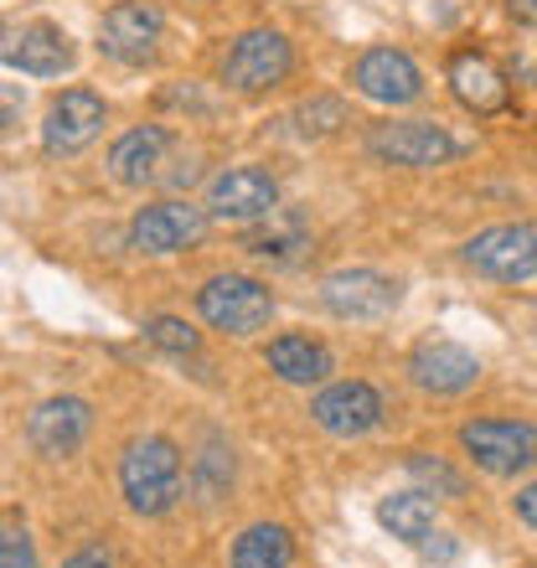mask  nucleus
Masks as SVG:
<instances>
[{
  "instance_id": "1",
  "label": "nucleus",
  "mask_w": 537,
  "mask_h": 568,
  "mask_svg": "<svg viewBox=\"0 0 537 568\" xmlns=\"http://www.w3.org/2000/svg\"><path fill=\"white\" fill-rule=\"evenodd\" d=\"M120 486L124 501H130L140 517H161L181 501V455L171 439L150 434V439H134L120 460Z\"/></svg>"
},
{
  "instance_id": "2",
  "label": "nucleus",
  "mask_w": 537,
  "mask_h": 568,
  "mask_svg": "<svg viewBox=\"0 0 537 568\" xmlns=\"http://www.w3.org/2000/svg\"><path fill=\"white\" fill-rule=\"evenodd\" d=\"M196 311L202 321L227 336H254V331L268 326V315H274V300L259 280H243V274H217V280L202 284V295H196Z\"/></svg>"
},
{
  "instance_id": "3",
  "label": "nucleus",
  "mask_w": 537,
  "mask_h": 568,
  "mask_svg": "<svg viewBox=\"0 0 537 568\" xmlns=\"http://www.w3.org/2000/svg\"><path fill=\"white\" fill-rule=\"evenodd\" d=\"M465 264L496 284H527L537 280V227L527 223H501L486 227L465 243Z\"/></svg>"
},
{
  "instance_id": "4",
  "label": "nucleus",
  "mask_w": 537,
  "mask_h": 568,
  "mask_svg": "<svg viewBox=\"0 0 537 568\" xmlns=\"http://www.w3.org/2000/svg\"><path fill=\"white\" fill-rule=\"evenodd\" d=\"M367 150H373L383 165L429 171V165H449L465 145L429 120H403V124H377L373 135H367Z\"/></svg>"
},
{
  "instance_id": "5",
  "label": "nucleus",
  "mask_w": 537,
  "mask_h": 568,
  "mask_svg": "<svg viewBox=\"0 0 537 568\" xmlns=\"http://www.w3.org/2000/svg\"><path fill=\"white\" fill-rule=\"evenodd\" d=\"M460 445L470 460L492 476H517L537 460V424L527 419H476L460 429Z\"/></svg>"
},
{
  "instance_id": "6",
  "label": "nucleus",
  "mask_w": 537,
  "mask_h": 568,
  "mask_svg": "<svg viewBox=\"0 0 537 568\" xmlns=\"http://www.w3.org/2000/svg\"><path fill=\"white\" fill-rule=\"evenodd\" d=\"M290 68H295L290 42H284L280 31L259 27V31H243L239 42H233V52H227V62H223V78L239 93H264V89H274V83H284Z\"/></svg>"
},
{
  "instance_id": "7",
  "label": "nucleus",
  "mask_w": 537,
  "mask_h": 568,
  "mask_svg": "<svg viewBox=\"0 0 537 568\" xmlns=\"http://www.w3.org/2000/svg\"><path fill=\"white\" fill-rule=\"evenodd\" d=\"M207 233V212L192 207V202H155V207H140L130 223V243L140 254H181L202 243Z\"/></svg>"
},
{
  "instance_id": "8",
  "label": "nucleus",
  "mask_w": 537,
  "mask_h": 568,
  "mask_svg": "<svg viewBox=\"0 0 537 568\" xmlns=\"http://www.w3.org/2000/svg\"><path fill=\"white\" fill-rule=\"evenodd\" d=\"M0 62L16 73L31 78H58L73 68V42L47 21H27V27H6L0 31Z\"/></svg>"
},
{
  "instance_id": "9",
  "label": "nucleus",
  "mask_w": 537,
  "mask_h": 568,
  "mask_svg": "<svg viewBox=\"0 0 537 568\" xmlns=\"http://www.w3.org/2000/svg\"><path fill=\"white\" fill-rule=\"evenodd\" d=\"M321 305L342 321H383L398 305V280L377 270H342L321 284Z\"/></svg>"
},
{
  "instance_id": "10",
  "label": "nucleus",
  "mask_w": 537,
  "mask_h": 568,
  "mask_svg": "<svg viewBox=\"0 0 537 568\" xmlns=\"http://www.w3.org/2000/svg\"><path fill=\"white\" fill-rule=\"evenodd\" d=\"M274 207H280V186L259 165H233V171L212 181L207 192V212L223 217V223H254V217H268Z\"/></svg>"
},
{
  "instance_id": "11",
  "label": "nucleus",
  "mask_w": 537,
  "mask_h": 568,
  "mask_svg": "<svg viewBox=\"0 0 537 568\" xmlns=\"http://www.w3.org/2000/svg\"><path fill=\"white\" fill-rule=\"evenodd\" d=\"M352 83L357 93H367L373 104H414L418 93H424V78H418L414 58L398 52V47H373V52H362V62L352 68Z\"/></svg>"
},
{
  "instance_id": "12",
  "label": "nucleus",
  "mask_w": 537,
  "mask_h": 568,
  "mask_svg": "<svg viewBox=\"0 0 537 568\" xmlns=\"http://www.w3.org/2000/svg\"><path fill=\"white\" fill-rule=\"evenodd\" d=\"M311 414L326 434L357 439V434L383 424V393H377L373 383H331V388L311 404Z\"/></svg>"
},
{
  "instance_id": "13",
  "label": "nucleus",
  "mask_w": 537,
  "mask_h": 568,
  "mask_svg": "<svg viewBox=\"0 0 537 568\" xmlns=\"http://www.w3.org/2000/svg\"><path fill=\"white\" fill-rule=\"evenodd\" d=\"M99 130H104V99L93 89H68L58 104L47 109L42 145L52 150V155H78Z\"/></svg>"
},
{
  "instance_id": "14",
  "label": "nucleus",
  "mask_w": 537,
  "mask_h": 568,
  "mask_svg": "<svg viewBox=\"0 0 537 568\" xmlns=\"http://www.w3.org/2000/svg\"><path fill=\"white\" fill-rule=\"evenodd\" d=\"M155 42H161V11L145 6V0H120L104 16V27H99V47H104L109 58L130 62V68L134 62H150Z\"/></svg>"
},
{
  "instance_id": "15",
  "label": "nucleus",
  "mask_w": 537,
  "mask_h": 568,
  "mask_svg": "<svg viewBox=\"0 0 537 568\" xmlns=\"http://www.w3.org/2000/svg\"><path fill=\"white\" fill-rule=\"evenodd\" d=\"M89 404L83 398H47L37 414H31L27 434L31 445H37V455H47V460H62V455H73L83 439H89Z\"/></svg>"
},
{
  "instance_id": "16",
  "label": "nucleus",
  "mask_w": 537,
  "mask_h": 568,
  "mask_svg": "<svg viewBox=\"0 0 537 568\" xmlns=\"http://www.w3.org/2000/svg\"><path fill=\"white\" fill-rule=\"evenodd\" d=\"M408 377L424 393H465L480 377V362H476V352H465L455 342H424L408 357Z\"/></svg>"
},
{
  "instance_id": "17",
  "label": "nucleus",
  "mask_w": 537,
  "mask_h": 568,
  "mask_svg": "<svg viewBox=\"0 0 537 568\" xmlns=\"http://www.w3.org/2000/svg\"><path fill=\"white\" fill-rule=\"evenodd\" d=\"M449 89L460 99L465 109H476V114H496V109H507V78L496 68L486 52H455L449 58Z\"/></svg>"
},
{
  "instance_id": "18",
  "label": "nucleus",
  "mask_w": 537,
  "mask_h": 568,
  "mask_svg": "<svg viewBox=\"0 0 537 568\" xmlns=\"http://www.w3.org/2000/svg\"><path fill=\"white\" fill-rule=\"evenodd\" d=\"M165 150H171V135H165L161 124H140V130L114 140L109 171H114V181H124V186H145V181H155V165L165 161Z\"/></svg>"
},
{
  "instance_id": "19",
  "label": "nucleus",
  "mask_w": 537,
  "mask_h": 568,
  "mask_svg": "<svg viewBox=\"0 0 537 568\" xmlns=\"http://www.w3.org/2000/svg\"><path fill=\"white\" fill-rule=\"evenodd\" d=\"M268 373H280L295 388H311V383H326L331 352L311 336H280V342H268Z\"/></svg>"
},
{
  "instance_id": "20",
  "label": "nucleus",
  "mask_w": 537,
  "mask_h": 568,
  "mask_svg": "<svg viewBox=\"0 0 537 568\" xmlns=\"http://www.w3.org/2000/svg\"><path fill=\"white\" fill-rule=\"evenodd\" d=\"M254 258H268V264H295L300 248H311V233H305V223H300L295 212H268V227H259V233H249V243H243Z\"/></svg>"
},
{
  "instance_id": "21",
  "label": "nucleus",
  "mask_w": 537,
  "mask_h": 568,
  "mask_svg": "<svg viewBox=\"0 0 537 568\" xmlns=\"http://www.w3.org/2000/svg\"><path fill=\"white\" fill-rule=\"evenodd\" d=\"M377 523L388 527L393 538L424 548V542L434 538V501L424 491H398V496H388V501L377 507Z\"/></svg>"
},
{
  "instance_id": "22",
  "label": "nucleus",
  "mask_w": 537,
  "mask_h": 568,
  "mask_svg": "<svg viewBox=\"0 0 537 568\" xmlns=\"http://www.w3.org/2000/svg\"><path fill=\"white\" fill-rule=\"evenodd\" d=\"M290 558H295V542L274 523L249 527V532L233 542V568H290Z\"/></svg>"
},
{
  "instance_id": "23",
  "label": "nucleus",
  "mask_w": 537,
  "mask_h": 568,
  "mask_svg": "<svg viewBox=\"0 0 537 568\" xmlns=\"http://www.w3.org/2000/svg\"><path fill=\"white\" fill-rule=\"evenodd\" d=\"M295 120H300V135H331V130L346 124V104L342 99H311V104L295 109Z\"/></svg>"
},
{
  "instance_id": "24",
  "label": "nucleus",
  "mask_w": 537,
  "mask_h": 568,
  "mask_svg": "<svg viewBox=\"0 0 537 568\" xmlns=\"http://www.w3.org/2000/svg\"><path fill=\"white\" fill-rule=\"evenodd\" d=\"M145 336L161 346V352H176V357H192L196 352V331L186 326V321H176V315H155L145 326Z\"/></svg>"
},
{
  "instance_id": "25",
  "label": "nucleus",
  "mask_w": 537,
  "mask_h": 568,
  "mask_svg": "<svg viewBox=\"0 0 537 568\" xmlns=\"http://www.w3.org/2000/svg\"><path fill=\"white\" fill-rule=\"evenodd\" d=\"M408 470H414V480H424V486H434V491H445V496H465V480L449 470L445 460H429V455H414L408 460Z\"/></svg>"
},
{
  "instance_id": "26",
  "label": "nucleus",
  "mask_w": 537,
  "mask_h": 568,
  "mask_svg": "<svg viewBox=\"0 0 537 568\" xmlns=\"http://www.w3.org/2000/svg\"><path fill=\"white\" fill-rule=\"evenodd\" d=\"M0 568H37V554H31L27 532H16V527H0Z\"/></svg>"
},
{
  "instance_id": "27",
  "label": "nucleus",
  "mask_w": 537,
  "mask_h": 568,
  "mask_svg": "<svg viewBox=\"0 0 537 568\" xmlns=\"http://www.w3.org/2000/svg\"><path fill=\"white\" fill-rule=\"evenodd\" d=\"M21 104H27V99H21V89L0 83V135H6V130H11V124L21 120Z\"/></svg>"
},
{
  "instance_id": "28",
  "label": "nucleus",
  "mask_w": 537,
  "mask_h": 568,
  "mask_svg": "<svg viewBox=\"0 0 537 568\" xmlns=\"http://www.w3.org/2000/svg\"><path fill=\"white\" fill-rule=\"evenodd\" d=\"M517 517H523L527 527H537V480L527 486V491H517Z\"/></svg>"
},
{
  "instance_id": "29",
  "label": "nucleus",
  "mask_w": 537,
  "mask_h": 568,
  "mask_svg": "<svg viewBox=\"0 0 537 568\" xmlns=\"http://www.w3.org/2000/svg\"><path fill=\"white\" fill-rule=\"evenodd\" d=\"M511 6V16L523 21V27H537V0H507Z\"/></svg>"
},
{
  "instance_id": "30",
  "label": "nucleus",
  "mask_w": 537,
  "mask_h": 568,
  "mask_svg": "<svg viewBox=\"0 0 537 568\" xmlns=\"http://www.w3.org/2000/svg\"><path fill=\"white\" fill-rule=\"evenodd\" d=\"M62 568H109V564H104V558H99V554H78V558H68V564H62Z\"/></svg>"
}]
</instances>
